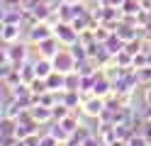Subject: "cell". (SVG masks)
I'll return each instance as SVG.
<instances>
[{
	"label": "cell",
	"instance_id": "cell-1",
	"mask_svg": "<svg viewBox=\"0 0 151 146\" xmlns=\"http://www.w3.org/2000/svg\"><path fill=\"white\" fill-rule=\"evenodd\" d=\"M27 54H29V42H12V44H5L3 42V58H10V61L20 68L27 61Z\"/></svg>",
	"mask_w": 151,
	"mask_h": 146
},
{
	"label": "cell",
	"instance_id": "cell-2",
	"mask_svg": "<svg viewBox=\"0 0 151 146\" xmlns=\"http://www.w3.org/2000/svg\"><path fill=\"white\" fill-rule=\"evenodd\" d=\"M51 63H54V71H59V73L76 71V58H73V54L68 49H59V54L51 58Z\"/></svg>",
	"mask_w": 151,
	"mask_h": 146
},
{
	"label": "cell",
	"instance_id": "cell-3",
	"mask_svg": "<svg viewBox=\"0 0 151 146\" xmlns=\"http://www.w3.org/2000/svg\"><path fill=\"white\" fill-rule=\"evenodd\" d=\"M49 37H54V27L49 22H37L34 27L27 29V42L34 44V46L39 42H44V39H49Z\"/></svg>",
	"mask_w": 151,
	"mask_h": 146
},
{
	"label": "cell",
	"instance_id": "cell-4",
	"mask_svg": "<svg viewBox=\"0 0 151 146\" xmlns=\"http://www.w3.org/2000/svg\"><path fill=\"white\" fill-rule=\"evenodd\" d=\"M54 34H56V39H59L63 46H71V44L78 42V32H76V27L71 22H59L54 27Z\"/></svg>",
	"mask_w": 151,
	"mask_h": 146
},
{
	"label": "cell",
	"instance_id": "cell-5",
	"mask_svg": "<svg viewBox=\"0 0 151 146\" xmlns=\"http://www.w3.org/2000/svg\"><path fill=\"white\" fill-rule=\"evenodd\" d=\"M105 107H107L105 97L90 95V97H86V100H83V114L90 117V119H98V117L102 114V110H105Z\"/></svg>",
	"mask_w": 151,
	"mask_h": 146
},
{
	"label": "cell",
	"instance_id": "cell-6",
	"mask_svg": "<svg viewBox=\"0 0 151 146\" xmlns=\"http://www.w3.org/2000/svg\"><path fill=\"white\" fill-rule=\"evenodd\" d=\"M24 12L27 10L22 5H3V12H0V24L12 22V24H22L24 22Z\"/></svg>",
	"mask_w": 151,
	"mask_h": 146
},
{
	"label": "cell",
	"instance_id": "cell-7",
	"mask_svg": "<svg viewBox=\"0 0 151 146\" xmlns=\"http://www.w3.org/2000/svg\"><path fill=\"white\" fill-rule=\"evenodd\" d=\"M22 24H12V22H5L3 29H0V39L5 44H12V42H20V34H22Z\"/></svg>",
	"mask_w": 151,
	"mask_h": 146
},
{
	"label": "cell",
	"instance_id": "cell-8",
	"mask_svg": "<svg viewBox=\"0 0 151 146\" xmlns=\"http://www.w3.org/2000/svg\"><path fill=\"white\" fill-rule=\"evenodd\" d=\"M59 39H56V34L54 37H49V39H44V42H39L37 46H39V56H44V58H54L56 54H59Z\"/></svg>",
	"mask_w": 151,
	"mask_h": 146
},
{
	"label": "cell",
	"instance_id": "cell-9",
	"mask_svg": "<svg viewBox=\"0 0 151 146\" xmlns=\"http://www.w3.org/2000/svg\"><path fill=\"white\" fill-rule=\"evenodd\" d=\"M29 112H32V117H34V119L39 122V124H49V122L54 119V112H51V107L39 105V102H37V105H32V107H29Z\"/></svg>",
	"mask_w": 151,
	"mask_h": 146
},
{
	"label": "cell",
	"instance_id": "cell-10",
	"mask_svg": "<svg viewBox=\"0 0 151 146\" xmlns=\"http://www.w3.org/2000/svg\"><path fill=\"white\" fill-rule=\"evenodd\" d=\"M34 71H37V78H49L54 73V63H51V58H44L39 56L34 61Z\"/></svg>",
	"mask_w": 151,
	"mask_h": 146
},
{
	"label": "cell",
	"instance_id": "cell-11",
	"mask_svg": "<svg viewBox=\"0 0 151 146\" xmlns=\"http://www.w3.org/2000/svg\"><path fill=\"white\" fill-rule=\"evenodd\" d=\"M119 7H122V12H124V15H139L141 10H144L139 0H122Z\"/></svg>",
	"mask_w": 151,
	"mask_h": 146
},
{
	"label": "cell",
	"instance_id": "cell-12",
	"mask_svg": "<svg viewBox=\"0 0 151 146\" xmlns=\"http://www.w3.org/2000/svg\"><path fill=\"white\" fill-rule=\"evenodd\" d=\"M81 73L78 71H71L66 73V90H81Z\"/></svg>",
	"mask_w": 151,
	"mask_h": 146
},
{
	"label": "cell",
	"instance_id": "cell-13",
	"mask_svg": "<svg viewBox=\"0 0 151 146\" xmlns=\"http://www.w3.org/2000/svg\"><path fill=\"white\" fill-rule=\"evenodd\" d=\"M68 51L73 54V58H76V61H83V58H88V49L83 46L81 42H76V44H71V46H68Z\"/></svg>",
	"mask_w": 151,
	"mask_h": 146
},
{
	"label": "cell",
	"instance_id": "cell-14",
	"mask_svg": "<svg viewBox=\"0 0 151 146\" xmlns=\"http://www.w3.org/2000/svg\"><path fill=\"white\" fill-rule=\"evenodd\" d=\"M137 76H139V83L141 85H151V66L137 68Z\"/></svg>",
	"mask_w": 151,
	"mask_h": 146
},
{
	"label": "cell",
	"instance_id": "cell-15",
	"mask_svg": "<svg viewBox=\"0 0 151 146\" xmlns=\"http://www.w3.org/2000/svg\"><path fill=\"white\" fill-rule=\"evenodd\" d=\"M59 144H61V141L56 139L54 134H49V132H44L42 139H39V146H59Z\"/></svg>",
	"mask_w": 151,
	"mask_h": 146
},
{
	"label": "cell",
	"instance_id": "cell-16",
	"mask_svg": "<svg viewBox=\"0 0 151 146\" xmlns=\"http://www.w3.org/2000/svg\"><path fill=\"white\" fill-rule=\"evenodd\" d=\"M129 146H149V139H146V136L144 134H132L129 136Z\"/></svg>",
	"mask_w": 151,
	"mask_h": 146
},
{
	"label": "cell",
	"instance_id": "cell-17",
	"mask_svg": "<svg viewBox=\"0 0 151 146\" xmlns=\"http://www.w3.org/2000/svg\"><path fill=\"white\" fill-rule=\"evenodd\" d=\"M17 136L15 134H0V146H17Z\"/></svg>",
	"mask_w": 151,
	"mask_h": 146
},
{
	"label": "cell",
	"instance_id": "cell-18",
	"mask_svg": "<svg viewBox=\"0 0 151 146\" xmlns=\"http://www.w3.org/2000/svg\"><path fill=\"white\" fill-rule=\"evenodd\" d=\"M139 37L144 39L146 44H151V22H149L146 27H139Z\"/></svg>",
	"mask_w": 151,
	"mask_h": 146
},
{
	"label": "cell",
	"instance_id": "cell-19",
	"mask_svg": "<svg viewBox=\"0 0 151 146\" xmlns=\"http://www.w3.org/2000/svg\"><path fill=\"white\" fill-rule=\"evenodd\" d=\"M144 102L151 105V85H146V90H144Z\"/></svg>",
	"mask_w": 151,
	"mask_h": 146
},
{
	"label": "cell",
	"instance_id": "cell-20",
	"mask_svg": "<svg viewBox=\"0 0 151 146\" xmlns=\"http://www.w3.org/2000/svg\"><path fill=\"white\" fill-rule=\"evenodd\" d=\"M3 5H22V0H0Z\"/></svg>",
	"mask_w": 151,
	"mask_h": 146
},
{
	"label": "cell",
	"instance_id": "cell-21",
	"mask_svg": "<svg viewBox=\"0 0 151 146\" xmlns=\"http://www.w3.org/2000/svg\"><path fill=\"white\" fill-rule=\"evenodd\" d=\"M63 3H78V0H63Z\"/></svg>",
	"mask_w": 151,
	"mask_h": 146
},
{
	"label": "cell",
	"instance_id": "cell-22",
	"mask_svg": "<svg viewBox=\"0 0 151 146\" xmlns=\"http://www.w3.org/2000/svg\"><path fill=\"white\" fill-rule=\"evenodd\" d=\"M78 146H81V144H78Z\"/></svg>",
	"mask_w": 151,
	"mask_h": 146
}]
</instances>
